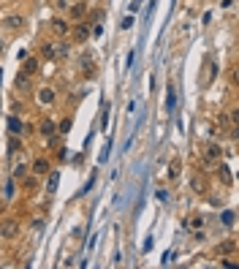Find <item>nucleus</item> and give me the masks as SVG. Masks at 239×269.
<instances>
[{
    "label": "nucleus",
    "mask_w": 239,
    "mask_h": 269,
    "mask_svg": "<svg viewBox=\"0 0 239 269\" xmlns=\"http://www.w3.org/2000/svg\"><path fill=\"white\" fill-rule=\"evenodd\" d=\"M16 93H25V95H30L33 93V84H30V76H25V74H19L16 76Z\"/></svg>",
    "instance_id": "9d476101"
},
{
    "label": "nucleus",
    "mask_w": 239,
    "mask_h": 269,
    "mask_svg": "<svg viewBox=\"0 0 239 269\" xmlns=\"http://www.w3.org/2000/svg\"><path fill=\"white\" fill-rule=\"evenodd\" d=\"M55 101H57V93L52 87H41V90H38V104H41V106H55Z\"/></svg>",
    "instance_id": "423d86ee"
},
{
    "label": "nucleus",
    "mask_w": 239,
    "mask_h": 269,
    "mask_svg": "<svg viewBox=\"0 0 239 269\" xmlns=\"http://www.w3.org/2000/svg\"><path fill=\"white\" fill-rule=\"evenodd\" d=\"M49 28H52V33H55L57 38H68V30H71L68 19H63V16H55V19L49 22Z\"/></svg>",
    "instance_id": "f03ea898"
},
{
    "label": "nucleus",
    "mask_w": 239,
    "mask_h": 269,
    "mask_svg": "<svg viewBox=\"0 0 239 269\" xmlns=\"http://www.w3.org/2000/svg\"><path fill=\"white\" fill-rule=\"evenodd\" d=\"M84 14H87V6H84V3H74V6H71V11H68V16L74 22H82Z\"/></svg>",
    "instance_id": "f8f14e48"
},
{
    "label": "nucleus",
    "mask_w": 239,
    "mask_h": 269,
    "mask_svg": "<svg viewBox=\"0 0 239 269\" xmlns=\"http://www.w3.org/2000/svg\"><path fill=\"white\" fill-rule=\"evenodd\" d=\"M218 177L223 179V185H231V172H228V166H223V163L218 166Z\"/></svg>",
    "instance_id": "a211bd4d"
},
{
    "label": "nucleus",
    "mask_w": 239,
    "mask_h": 269,
    "mask_svg": "<svg viewBox=\"0 0 239 269\" xmlns=\"http://www.w3.org/2000/svg\"><path fill=\"white\" fill-rule=\"evenodd\" d=\"M57 182H60V172H52V169H49V182H47V193H55V190H57Z\"/></svg>",
    "instance_id": "4468645a"
},
{
    "label": "nucleus",
    "mask_w": 239,
    "mask_h": 269,
    "mask_svg": "<svg viewBox=\"0 0 239 269\" xmlns=\"http://www.w3.org/2000/svg\"><path fill=\"white\" fill-rule=\"evenodd\" d=\"M19 150H22V136H11V139H8V152L16 155Z\"/></svg>",
    "instance_id": "f3484780"
},
{
    "label": "nucleus",
    "mask_w": 239,
    "mask_h": 269,
    "mask_svg": "<svg viewBox=\"0 0 239 269\" xmlns=\"http://www.w3.org/2000/svg\"><path fill=\"white\" fill-rule=\"evenodd\" d=\"M55 3H57V6H68L71 0H55Z\"/></svg>",
    "instance_id": "a878e982"
},
{
    "label": "nucleus",
    "mask_w": 239,
    "mask_h": 269,
    "mask_svg": "<svg viewBox=\"0 0 239 269\" xmlns=\"http://www.w3.org/2000/svg\"><path fill=\"white\" fill-rule=\"evenodd\" d=\"M38 133H41V136H44V139H49V136H55V133H57V125H55V123H52V120H44V123H41V125H38Z\"/></svg>",
    "instance_id": "ddd939ff"
},
{
    "label": "nucleus",
    "mask_w": 239,
    "mask_h": 269,
    "mask_svg": "<svg viewBox=\"0 0 239 269\" xmlns=\"http://www.w3.org/2000/svg\"><path fill=\"white\" fill-rule=\"evenodd\" d=\"M8 131H11V136H25V123L16 114H11L8 117Z\"/></svg>",
    "instance_id": "0eeeda50"
},
{
    "label": "nucleus",
    "mask_w": 239,
    "mask_h": 269,
    "mask_svg": "<svg viewBox=\"0 0 239 269\" xmlns=\"http://www.w3.org/2000/svg\"><path fill=\"white\" fill-rule=\"evenodd\" d=\"M79 68H82V76H96V63H93V57H90V55H82Z\"/></svg>",
    "instance_id": "1a4fd4ad"
},
{
    "label": "nucleus",
    "mask_w": 239,
    "mask_h": 269,
    "mask_svg": "<svg viewBox=\"0 0 239 269\" xmlns=\"http://www.w3.org/2000/svg\"><path fill=\"white\" fill-rule=\"evenodd\" d=\"M0 52H6V41L3 38H0Z\"/></svg>",
    "instance_id": "bb28decb"
},
{
    "label": "nucleus",
    "mask_w": 239,
    "mask_h": 269,
    "mask_svg": "<svg viewBox=\"0 0 239 269\" xmlns=\"http://www.w3.org/2000/svg\"><path fill=\"white\" fill-rule=\"evenodd\" d=\"M0 237H3V239H16V237H19V223L16 221H3L0 223Z\"/></svg>",
    "instance_id": "20e7f679"
},
{
    "label": "nucleus",
    "mask_w": 239,
    "mask_h": 269,
    "mask_svg": "<svg viewBox=\"0 0 239 269\" xmlns=\"http://www.w3.org/2000/svg\"><path fill=\"white\" fill-rule=\"evenodd\" d=\"M234 250H237V242H234V239H225L223 245H218V253L220 255H228V253H234Z\"/></svg>",
    "instance_id": "dca6fc26"
},
{
    "label": "nucleus",
    "mask_w": 239,
    "mask_h": 269,
    "mask_svg": "<svg viewBox=\"0 0 239 269\" xmlns=\"http://www.w3.org/2000/svg\"><path fill=\"white\" fill-rule=\"evenodd\" d=\"M41 57H44L47 63L57 60V44H55V41H47V44H44V47H41Z\"/></svg>",
    "instance_id": "9b49d317"
},
{
    "label": "nucleus",
    "mask_w": 239,
    "mask_h": 269,
    "mask_svg": "<svg viewBox=\"0 0 239 269\" xmlns=\"http://www.w3.org/2000/svg\"><path fill=\"white\" fill-rule=\"evenodd\" d=\"M55 44H57V60H63V57H68V52H71L68 41H55Z\"/></svg>",
    "instance_id": "6ab92c4d"
},
{
    "label": "nucleus",
    "mask_w": 239,
    "mask_h": 269,
    "mask_svg": "<svg viewBox=\"0 0 239 269\" xmlns=\"http://www.w3.org/2000/svg\"><path fill=\"white\" fill-rule=\"evenodd\" d=\"M11 196H14V185L8 182V185H6V199H11Z\"/></svg>",
    "instance_id": "393cba45"
},
{
    "label": "nucleus",
    "mask_w": 239,
    "mask_h": 269,
    "mask_svg": "<svg viewBox=\"0 0 239 269\" xmlns=\"http://www.w3.org/2000/svg\"><path fill=\"white\" fill-rule=\"evenodd\" d=\"M28 172H30V166H28V163H19V166L14 169V179H22Z\"/></svg>",
    "instance_id": "4be33fe9"
},
{
    "label": "nucleus",
    "mask_w": 239,
    "mask_h": 269,
    "mask_svg": "<svg viewBox=\"0 0 239 269\" xmlns=\"http://www.w3.org/2000/svg\"><path fill=\"white\" fill-rule=\"evenodd\" d=\"M49 169H52V163H49V158H47V155H38V158L33 160V166H30V172H33L35 177H47V174H49Z\"/></svg>",
    "instance_id": "7ed1b4c3"
},
{
    "label": "nucleus",
    "mask_w": 239,
    "mask_h": 269,
    "mask_svg": "<svg viewBox=\"0 0 239 269\" xmlns=\"http://www.w3.org/2000/svg\"><path fill=\"white\" fill-rule=\"evenodd\" d=\"M215 79V63H207V74H204V84H209Z\"/></svg>",
    "instance_id": "5701e85b"
},
{
    "label": "nucleus",
    "mask_w": 239,
    "mask_h": 269,
    "mask_svg": "<svg viewBox=\"0 0 239 269\" xmlns=\"http://www.w3.org/2000/svg\"><path fill=\"white\" fill-rule=\"evenodd\" d=\"M3 28H8V30H19V28H25V16H22V14H11V16H6V19H3Z\"/></svg>",
    "instance_id": "6e6552de"
},
{
    "label": "nucleus",
    "mask_w": 239,
    "mask_h": 269,
    "mask_svg": "<svg viewBox=\"0 0 239 269\" xmlns=\"http://www.w3.org/2000/svg\"><path fill=\"white\" fill-rule=\"evenodd\" d=\"M22 74L25 76H35L38 74V68H41V60H38V57H22Z\"/></svg>",
    "instance_id": "39448f33"
},
{
    "label": "nucleus",
    "mask_w": 239,
    "mask_h": 269,
    "mask_svg": "<svg viewBox=\"0 0 239 269\" xmlns=\"http://www.w3.org/2000/svg\"><path fill=\"white\" fill-rule=\"evenodd\" d=\"M193 188H196V190H198V193H204V190H207V185H204V179H193Z\"/></svg>",
    "instance_id": "b1692460"
},
{
    "label": "nucleus",
    "mask_w": 239,
    "mask_h": 269,
    "mask_svg": "<svg viewBox=\"0 0 239 269\" xmlns=\"http://www.w3.org/2000/svg\"><path fill=\"white\" fill-rule=\"evenodd\" d=\"M185 226L191 228V231H201V226H204V218H201V215H193V218H188V221H185Z\"/></svg>",
    "instance_id": "2eb2a0df"
},
{
    "label": "nucleus",
    "mask_w": 239,
    "mask_h": 269,
    "mask_svg": "<svg viewBox=\"0 0 239 269\" xmlns=\"http://www.w3.org/2000/svg\"><path fill=\"white\" fill-rule=\"evenodd\" d=\"M68 33H71V38H74V44H87L90 41V28L84 22H76Z\"/></svg>",
    "instance_id": "f257e3e1"
},
{
    "label": "nucleus",
    "mask_w": 239,
    "mask_h": 269,
    "mask_svg": "<svg viewBox=\"0 0 239 269\" xmlns=\"http://www.w3.org/2000/svg\"><path fill=\"white\" fill-rule=\"evenodd\" d=\"M179 172H182V163H179V160H171V166H169V177H171V179H177V177H179Z\"/></svg>",
    "instance_id": "aec40b11"
},
{
    "label": "nucleus",
    "mask_w": 239,
    "mask_h": 269,
    "mask_svg": "<svg viewBox=\"0 0 239 269\" xmlns=\"http://www.w3.org/2000/svg\"><path fill=\"white\" fill-rule=\"evenodd\" d=\"M71 125H74V120H71V117H65L60 125H57V133H60V136H63V133H68V131H71Z\"/></svg>",
    "instance_id": "412c9836"
}]
</instances>
